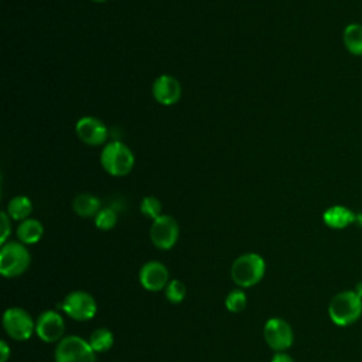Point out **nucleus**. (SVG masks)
<instances>
[{"label":"nucleus","mask_w":362,"mask_h":362,"mask_svg":"<svg viewBox=\"0 0 362 362\" xmlns=\"http://www.w3.org/2000/svg\"><path fill=\"white\" fill-rule=\"evenodd\" d=\"M75 133L78 139L92 147L106 144L109 132L106 124L93 116H82L75 124Z\"/></svg>","instance_id":"9d476101"},{"label":"nucleus","mask_w":362,"mask_h":362,"mask_svg":"<svg viewBox=\"0 0 362 362\" xmlns=\"http://www.w3.org/2000/svg\"><path fill=\"white\" fill-rule=\"evenodd\" d=\"M10 358V348L6 341H0V362H7Z\"/></svg>","instance_id":"393cba45"},{"label":"nucleus","mask_w":362,"mask_h":362,"mask_svg":"<svg viewBox=\"0 0 362 362\" xmlns=\"http://www.w3.org/2000/svg\"><path fill=\"white\" fill-rule=\"evenodd\" d=\"M266 272L264 259L257 253H245L235 259L230 267V277L239 287H253L257 284Z\"/></svg>","instance_id":"7ed1b4c3"},{"label":"nucleus","mask_w":362,"mask_h":362,"mask_svg":"<svg viewBox=\"0 0 362 362\" xmlns=\"http://www.w3.org/2000/svg\"><path fill=\"white\" fill-rule=\"evenodd\" d=\"M342 42L354 57H362V24L349 23L342 31Z\"/></svg>","instance_id":"f3484780"},{"label":"nucleus","mask_w":362,"mask_h":362,"mask_svg":"<svg viewBox=\"0 0 362 362\" xmlns=\"http://www.w3.org/2000/svg\"><path fill=\"white\" fill-rule=\"evenodd\" d=\"M44 235V226L38 219L28 218L20 222L17 228V238L18 242L24 245H34L37 243Z\"/></svg>","instance_id":"dca6fc26"},{"label":"nucleus","mask_w":362,"mask_h":362,"mask_svg":"<svg viewBox=\"0 0 362 362\" xmlns=\"http://www.w3.org/2000/svg\"><path fill=\"white\" fill-rule=\"evenodd\" d=\"M185 294H187V288L181 280H177V279L170 280L168 284L165 286V298L170 303H174V304L181 303L185 298Z\"/></svg>","instance_id":"5701e85b"},{"label":"nucleus","mask_w":362,"mask_h":362,"mask_svg":"<svg viewBox=\"0 0 362 362\" xmlns=\"http://www.w3.org/2000/svg\"><path fill=\"white\" fill-rule=\"evenodd\" d=\"M100 164L107 174L113 177H124L134 167V154L126 144L113 140L103 146Z\"/></svg>","instance_id":"f03ea898"},{"label":"nucleus","mask_w":362,"mask_h":362,"mask_svg":"<svg viewBox=\"0 0 362 362\" xmlns=\"http://www.w3.org/2000/svg\"><path fill=\"white\" fill-rule=\"evenodd\" d=\"M88 341H89L90 346L93 348V351L96 354H99V352H106L112 348V345L115 342V337L110 329L102 327V328H96L95 331H92Z\"/></svg>","instance_id":"6ab92c4d"},{"label":"nucleus","mask_w":362,"mask_h":362,"mask_svg":"<svg viewBox=\"0 0 362 362\" xmlns=\"http://www.w3.org/2000/svg\"><path fill=\"white\" fill-rule=\"evenodd\" d=\"M65 322L64 318L52 310L41 313L35 321V334L37 337L48 344L59 342L64 337Z\"/></svg>","instance_id":"9b49d317"},{"label":"nucleus","mask_w":362,"mask_h":362,"mask_svg":"<svg viewBox=\"0 0 362 362\" xmlns=\"http://www.w3.org/2000/svg\"><path fill=\"white\" fill-rule=\"evenodd\" d=\"M74 212L81 218H92L96 216V214L102 209L100 199L93 194H79L75 197L72 202Z\"/></svg>","instance_id":"2eb2a0df"},{"label":"nucleus","mask_w":362,"mask_h":362,"mask_svg":"<svg viewBox=\"0 0 362 362\" xmlns=\"http://www.w3.org/2000/svg\"><path fill=\"white\" fill-rule=\"evenodd\" d=\"M355 223L362 228V212H358L355 216Z\"/></svg>","instance_id":"cd10ccee"},{"label":"nucleus","mask_w":362,"mask_h":362,"mask_svg":"<svg viewBox=\"0 0 362 362\" xmlns=\"http://www.w3.org/2000/svg\"><path fill=\"white\" fill-rule=\"evenodd\" d=\"M168 269L157 260L144 263L139 272V281L148 291H160L168 284Z\"/></svg>","instance_id":"ddd939ff"},{"label":"nucleus","mask_w":362,"mask_h":362,"mask_svg":"<svg viewBox=\"0 0 362 362\" xmlns=\"http://www.w3.org/2000/svg\"><path fill=\"white\" fill-rule=\"evenodd\" d=\"M178 235V223L170 215H160L150 226V239L153 245L161 250L171 249L177 243Z\"/></svg>","instance_id":"1a4fd4ad"},{"label":"nucleus","mask_w":362,"mask_h":362,"mask_svg":"<svg viewBox=\"0 0 362 362\" xmlns=\"http://www.w3.org/2000/svg\"><path fill=\"white\" fill-rule=\"evenodd\" d=\"M151 93L156 102H158L163 106H171L175 105L181 99V83L177 78L171 75H160L156 78L151 86Z\"/></svg>","instance_id":"f8f14e48"},{"label":"nucleus","mask_w":362,"mask_h":362,"mask_svg":"<svg viewBox=\"0 0 362 362\" xmlns=\"http://www.w3.org/2000/svg\"><path fill=\"white\" fill-rule=\"evenodd\" d=\"M7 215L14 221H24L28 219V216L33 212V202L25 195H16L11 198L7 204Z\"/></svg>","instance_id":"a211bd4d"},{"label":"nucleus","mask_w":362,"mask_h":362,"mask_svg":"<svg viewBox=\"0 0 362 362\" xmlns=\"http://www.w3.org/2000/svg\"><path fill=\"white\" fill-rule=\"evenodd\" d=\"M92 1H95V3H103V1H106V0H92Z\"/></svg>","instance_id":"c85d7f7f"},{"label":"nucleus","mask_w":362,"mask_h":362,"mask_svg":"<svg viewBox=\"0 0 362 362\" xmlns=\"http://www.w3.org/2000/svg\"><path fill=\"white\" fill-rule=\"evenodd\" d=\"M354 291L362 298V280L359 281V283H356V286H355V288H354Z\"/></svg>","instance_id":"bb28decb"},{"label":"nucleus","mask_w":362,"mask_h":362,"mask_svg":"<svg viewBox=\"0 0 362 362\" xmlns=\"http://www.w3.org/2000/svg\"><path fill=\"white\" fill-rule=\"evenodd\" d=\"M247 304V297L245 294V291L236 288L232 290L226 298H225V307L230 311V313H240L246 308Z\"/></svg>","instance_id":"412c9836"},{"label":"nucleus","mask_w":362,"mask_h":362,"mask_svg":"<svg viewBox=\"0 0 362 362\" xmlns=\"http://www.w3.org/2000/svg\"><path fill=\"white\" fill-rule=\"evenodd\" d=\"M11 218L7 215V212L0 214V222H1V235H0V243L4 245L11 233Z\"/></svg>","instance_id":"b1692460"},{"label":"nucleus","mask_w":362,"mask_h":362,"mask_svg":"<svg viewBox=\"0 0 362 362\" xmlns=\"http://www.w3.org/2000/svg\"><path fill=\"white\" fill-rule=\"evenodd\" d=\"M270 362H294V359L286 352H276Z\"/></svg>","instance_id":"a878e982"},{"label":"nucleus","mask_w":362,"mask_h":362,"mask_svg":"<svg viewBox=\"0 0 362 362\" xmlns=\"http://www.w3.org/2000/svg\"><path fill=\"white\" fill-rule=\"evenodd\" d=\"M59 308L68 317L76 321L92 320L98 311L95 298L83 290H75L66 294L62 303L59 304Z\"/></svg>","instance_id":"423d86ee"},{"label":"nucleus","mask_w":362,"mask_h":362,"mask_svg":"<svg viewBox=\"0 0 362 362\" xmlns=\"http://www.w3.org/2000/svg\"><path fill=\"white\" fill-rule=\"evenodd\" d=\"M161 202L158 201V198L153 197V195H148V197H144L140 202V212L146 216V218H150V219H157L160 215H161Z\"/></svg>","instance_id":"4be33fe9"},{"label":"nucleus","mask_w":362,"mask_h":362,"mask_svg":"<svg viewBox=\"0 0 362 362\" xmlns=\"http://www.w3.org/2000/svg\"><path fill=\"white\" fill-rule=\"evenodd\" d=\"M266 344L276 352H284L293 345L294 334L290 324L283 318H270L263 328Z\"/></svg>","instance_id":"6e6552de"},{"label":"nucleus","mask_w":362,"mask_h":362,"mask_svg":"<svg viewBox=\"0 0 362 362\" xmlns=\"http://www.w3.org/2000/svg\"><path fill=\"white\" fill-rule=\"evenodd\" d=\"M356 214L344 205H332L322 214L324 223L331 229H344L351 223H355Z\"/></svg>","instance_id":"4468645a"},{"label":"nucleus","mask_w":362,"mask_h":362,"mask_svg":"<svg viewBox=\"0 0 362 362\" xmlns=\"http://www.w3.org/2000/svg\"><path fill=\"white\" fill-rule=\"evenodd\" d=\"M31 255L21 242H6L0 249V274L7 279L18 277L27 272Z\"/></svg>","instance_id":"20e7f679"},{"label":"nucleus","mask_w":362,"mask_h":362,"mask_svg":"<svg viewBox=\"0 0 362 362\" xmlns=\"http://www.w3.org/2000/svg\"><path fill=\"white\" fill-rule=\"evenodd\" d=\"M117 223V214L113 208H102L95 216V225L100 230H110Z\"/></svg>","instance_id":"aec40b11"},{"label":"nucleus","mask_w":362,"mask_h":362,"mask_svg":"<svg viewBox=\"0 0 362 362\" xmlns=\"http://www.w3.org/2000/svg\"><path fill=\"white\" fill-rule=\"evenodd\" d=\"M54 359L55 362H96V352L89 341L78 335H68L57 342Z\"/></svg>","instance_id":"39448f33"},{"label":"nucleus","mask_w":362,"mask_h":362,"mask_svg":"<svg viewBox=\"0 0 362 362\" xmlns=\"http://www.w3.org/2000/svg\"><path fill=\"white\" fill-rule=\"evenodd\" d=\"M328 315L339 327L351 325L362 315V298L354 290L341 291L329 301Z\"/></svg>","instance_id":"f257e3e1"},{"label":"nucleus","mask_w":362,"mask_h":362,"mask_svg":"<svg viewBox=\"0 0 362 362\" xmlns=\"http://www.w3.org/2000/svg\"><path fill=\"white\" fill-rule=\"evenodd\" d=\"M3 327L7 335L16 341H27L35 331V322L21 307H10L3 314Z\"/></svg>","instance_id":"0eeeda50"}]
</instances>
